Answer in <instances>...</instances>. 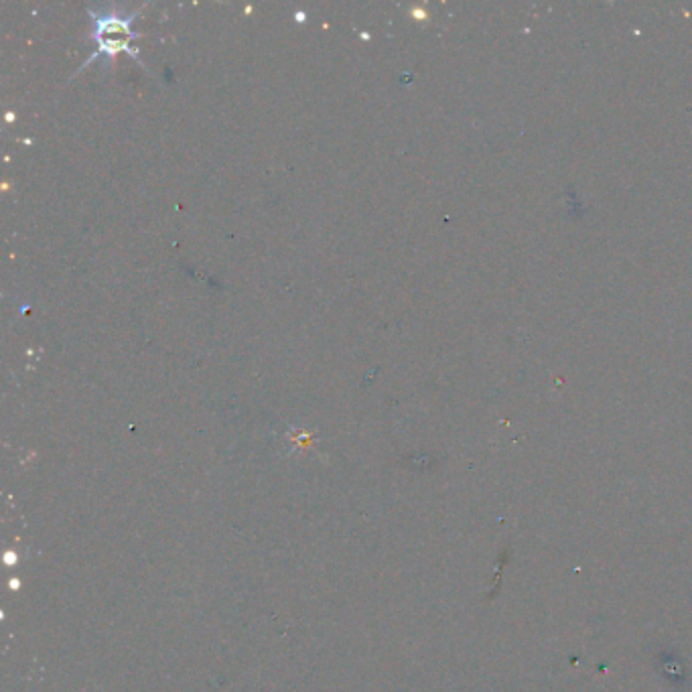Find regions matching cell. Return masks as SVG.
I'll return each mask as SVG.
<instances>
[{"mask_svg":"<svg viewBox=\"0 0 692 692\" xmlns=\"http://www.w3.org/2000/svg\"><path fill=\"white\" fill-rule=\"evenodd\" d=\"M94 29L90 37L96 43V51L86 61L84 67H88L96 59H104L106 67H112V59L118 51L130 53L138 61V53L134 47H130V41L136 37V33L130 29V23L134 21L136 11H126L122 7H108L98 13H90Z\"/></svg>","mask_w":692,"mask_h":692,"instance_id":"obj_1","label":"cell"}]
</instances>
